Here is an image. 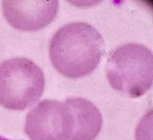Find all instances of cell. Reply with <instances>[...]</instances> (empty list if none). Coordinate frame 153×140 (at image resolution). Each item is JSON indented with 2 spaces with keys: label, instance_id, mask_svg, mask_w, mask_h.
I'll return each instance as SVG.
<instances>
[{
  "label": "cell",
  "instance_id": "obj_3",
  "mask_svg": "<svg viewBox=\"0 0 153 140\" xmlns=\"http://www.w3.org/2000/svg\"><path fill=\"white\" fill-rule=\"evenodd\" d=\"M42 70L24 57L8 59L0 65V105L23 110L39 99L45 88Z\"/></svg>",
  "mask_w": 153,
  "mask_h": 140
},
{
  "label": "cell",
  "instance_id": "obj_1",
  "mask_svg": "<svg viewBox=\"0 0 153 140\" xmlns=\"http://www.w3.org/2000/svg\"><path fill=\"white\" fill-rule=\"evenodd\" d=\"M105 53L100 32L84 22L64 25L54 34L49 47L50 58L56 70L76 79L92 73Z\"/></svg>",
  "mask_w": 153,
  "mask_h": 140
},
{
  "label": "cell",
  "instance_id": "obj_7",
  "mask_svg": "<svg viewBox=\"0 0 153 140\" xmlns=\"http://www.w3.org/2000/svg\"><path fill=\"white\" fill-rule=\"evenodd\" d=\"M0 140H11V139H8L5 138H4V137L0 136Z\"/></svg>",
  "mask_w": 153,
  "mask_h": 140
},
{
  "label": "cell",
  "instance_id": "obj_4",
  "mask_svg": "<svg viewBox=\"0 0 153 140\" xmlns=\"http://www.w3.org/2000/svg\"><path fill=\"white\" fill-rule=\"evenodd\" d=\"M71 117L65 104L45 99L27 115L25 133L31 140H68Z\"/></svg>",
  "mask_w": 153,
  "mask_h": 140
},
{
  "label": "cell",
  "instance_id": "obj_5",
  "mask_svg": "<svg viewBox=\"0 0 153 140\" xmlns=\"http://www.w3.org/2000/svg\"><path fill=\"white\" fill-rule=\"evenodd\" d=\"M3 14L11 26L24 31L43 29L56 17L58 1H4Z\"/></svg>",
  "mask_w": 153,
  "mask_h": 140
},
{
  "label": "cell",
  "instance_id": "obj_6",
  "mask_svg": "<svg viewBox=\"0 0 153 140\" xmlns=\"http://www.w3.org/2000/svg\"><path fill=\"white\" fill-rule=\"evenodd\" d=\"M65 104L69 111L71 130L68 140H94L102 125L100 111L91 102L82 97H70Z\"/></svg>",
  "mask_w": 153,
  "mask_h": 140
},
{
  "label": "cell",
  "instance_id": "obj_2",
  "mask_svg": "<svg viewBox=\"0 0 153 140\" xmlns=\"http://www.w3.org/2000/svg\"><path fill=\"white\" fill-rule=\"evenodd\" d=\"M105 71L114 90L132 98L141 97L152 84V53L143 45L125 44L110 52Z\"/></svg>",
  "mask_w": 153,
  "mask_h": 140
}]
</instances>
